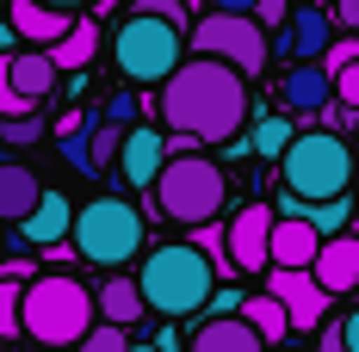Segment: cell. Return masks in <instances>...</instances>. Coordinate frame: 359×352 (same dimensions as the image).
I'll return each mask as SVG.
<instances>
[{"instance_id":"1","label":"cell","mask_w":359,"mask_h":352,"mask_svg":"<svg viewBox=\"0 0 359 352\" xmlns=\"http://www.w3.org/2000/svg\"><path fill=\"white\" fill-rule=\"evenodd\" d=\"M161 124L174 130V155L192 142H229L248 124V74L217 62V56H186L161 80Z\"/></svg>"},{"instance_id":"2","label":"cell","mask_w":359,"mask_h":352,"mask_svg":"<svg viewBox=\"0 0 359 352\" xmlns=\"http://www.w3.org/2000/svg\"><path fill=\"white\" fill-rule=\"evenodd\" d=\"M137 284H143L149 309H155L161 321L205 316V303H211V290H217V266H211V253H205L198 241H161V247L143 253Z\"/></svg>"},{"instance_id":"3","label":"cell","mask_w":359,"mask_h":352,"mask_svg":"<svg viewBox=\"0 0 359 352\" xmlns=\"http://www.w3.org/2000/svg\"><path fill=\"white\" fill-rule=\"evenodd\" d=\"M100 328V297L69 272H43L25 284V334L43 352L56 346H81L87 334Z\"/></svg>"},{"instance_id":"4","label":"cell","mask_w":359,"mask_h":352,"mask_svg":"<svg viewBox=\"0 0 359 352\" xmlns=\"http://www.w3.org/2000/svg\"><path fill=\"white\" fill-rule=\"evenodd\" d=\"M143 211L130 204V198H118V192H100V198H87L81 211H74V229L69 241L74 253L87 260V266H130L137 253H143Z\"/></svg>"},{"instance_id":"5","label":"cell","mask_w":359,"mask_h":352,"mask_svg":"<svg viewBox=\"0 0 359 352\" xmlns=\"http://www.w3.org/2000/svg\"><path fill=\"white\" fill-rule=\"evenodd\" d=\"M223 198H229V179H223V161L198 155V148H180L174 161L161 167V179H155V211L168 216V223H180V229H198V223H217Z\"/></svg>"},{"instance_id":"6","label":"cell","mask_w":359,"mask_h":352,"mask_svg":"<svg viewBox=\"0 0 359 352\" xmlns=\"http://www.w3.org/2000/svg\"><path fill=\"white\" fill-rule=\"evenodd\" d=\"M180 50H186V25L155 19V13H137V6H130V13L118 19V31H111V62H118V74H124L130 87H161V80L186 62Z\"/></svg>"},{"instance_id":"7","label":"cell","mask_w":359,"mask_h":352,"mask_svg":"<svg viewBox=\"0 0 359 352\" xmlns=\"http://www.w3.org/2000/svg\"><path fill=\"white\" fill-rule=\"evenodd\" d=\"M353 174H359V155L334 130H304L279 155V179H285V192H297V198H347Z\"/></svg>"},{"instance_id":"8","label":"cell","mask_w":359,"mask_h":352,"mask_svg":"<svg viewBox=\"0 0 359 352\" xmlns=\"http://www.w3.org/2000/svg\"><path fill=\"white\" fill-rule=\"evenodd\" d=\"M186 43H192V56H217V62H229V69H242V74H260L266 56H273L266 25L254 13H205L186 31Z\"/></svg>"},{"instance_id":"9","label":"cell","mask_w":359,"mask_h":352,"mask_svg":"<svg viewBox=\"0 0 359 352\" xmlns=\"http://www.w3.org/2000/svg\"><path fill=\"white\" fill-rule=\"evenodd\" d=\"M273 223H279L273 204H242V211L223 223V229H229V260H236V272H273Z\"/></svg>"},{"instance_id":"10","label":"cell","mask_w":359,"mask_h":352,"mask_svg":"<svg viewBox=\"0 0 359 352\" xmlns=\"http://www.w3.org/2000/svg\"><path fill=\"white\" fill-rule=\"evenodd\" d=\"M174 161V136L168 130H149V124H130L124 130V148H118V179L130 192H155L161 167Z\"/></svg>"},{"instance_id":"11","label":"cell","mask_w":359,"mask_h":352,"mask_svg":"<svg viewBox=\"0 0 359 352\" xmlns=\"http://www.w3.org/2000/svg\"><path fill=\"white\" fill-rule=\"evenodd\" d=\"M266 290L285 303L291 334L316 328V321H323V309H328V290L316 284V272H291V266H273V272H266Z\"/></svg>"},{"instance_id":"12","label":"cell","mask_w":359,"mask_h":352,"mask_svg":"<svg viewBox=\"0 0 359 352\" xmlns=\"http://www.w3.org/2000/svg\"><path fill=\"white\" fill-rule=\"evenodd\" d=\"M328 43H334V13H323V6H291V19L279 25V56H291V62H323Z\"/></svg>"},{"instance_id":"13","label":"cell","mask_w":359,"mask_h":352,"mask_svg":"<svg viewBox=\"0 0 359 352\" xmlns=\"http://www.w3.org/2000/svg\"><path fill=\"white\" fill-rule=\"evenodd\" d=\"M6 19H13L19 43H37V50L62 43V37H69V25H74V13L50 6V0H6Z\"/></svg>"},{"instance_id":"14","label":"cell","mask_w":359,"mask_h":352,"mask_svg":"<svg viewBox=\"0 0 359 352\" xmlns=\"http://www.w3.org/2000/svg\"><path fill=\"white\" fill-rule=\"evenodd\" d=\"M273 211L310 223L316 235H347V229H353V216H359V204H353V198H297V192H279V204H273Z\"/></svg>"},{"instance_id":"15","label":"cell","mask_w":359,"mask_h":352,"mask_svg":"<svg viewBox=\"0 0 359 352\" xmlns=\"http://www.w3.org/2000/svg\"><path fill=\"white\" fill-rule=\"evenodd\" d=\"M279 99H285V111H297V118L328 111L334 106V74H328L323 62H297V69H285V80H279Z\"/></svg>"},{"instance_id":"16","label":"cell","mask_w":359,"mask_h":352,"mask_svg":"<svg viewBox=\"0 0 359 352\" xmlns=\"http://www.w3.org/2000/svg\"><path fill=\"white\" fill-rule=\"evenodd\" d=\"M186 352H266V340L260 328H248V316H205Z\"/></svg>"},{"instance_id":"17","label":"cell","mask_w":359,"mask_h":352,"mask_svg":"<svg viewBox=\"0 0 359 352\" xmlns=\"http://www.w3.org/2000/svg\"><path fill=\"white\" fill-rule=\"evenodd\" d=\"M310 272H316V284H323L328 297L353 290V284H359V235H353V229H347V235H328Z\"/></svg>"},{"instance_id":"18","label":"cell","mask_w":359,"mask_h":352,"mask_svg":"<svg viewBox=\"0 0 359 352\" xmlns=\"http://www.w3.org/2000/svg\"><path fill=\"white\" fill-rule=\"evenodd\" d=\"M69 229H74V204L62 198V192H43L37 211L19 223V241H25V247H62V241H69Z\"/></svg>"},{"instance_id":"19","label":"cell","mask_w":359,"mask_h":352,"mask_svg":"<svg viewBox=\"0 0 359 352\" xmlns=\"http://www.w3.org/2000/svg\"><path fill=\"white\" fill-rule=\"evenodd\" d=\"M6 74H13V87L32 99V106H43L50 93H56V62H50V50H37V43H19L13 56H6Z\"/></svg>"},{"instance_id":"20","label":"cell","mask_w":359,"mask_h":352,"mask_svg":"<svg viewBox=\"0 0 359 352\" xmlns=\"http://www.w3.org/2000/svg\"><path fill=\"white\" fill-rule=\"evenodd\" d=\"M328 235H316L310 223H297V216H279L273 223V266H291V272H310L316 266V253H323Z\"/></svg>"},{"instance_id":"21","label":"cell","mask_w":359,"mask_h":352,"mask_svg":"<svg viewBox=\"0 0 359 352\" xmlns=\"http://www.w3.org/2000/svg\"><path fill=\"white\" fill-rule=\"evenodd\" d=\"M43 198V185L25 161H0V223H25Z\"/></svg>"},{"instance_id":"22","label":"cell","mask_w":359,"mask_h":352,"mask_svg":"<svg viewBox=\"0 0 359 352\" xmlns=\"http://www.w3.org/2000/svg\"><path fill=\"white\" fill-rule=\"evenodd\" d=\"M143 309H149V297H143V284H137V279H106V284H100V321L137 328Z\"/></svg>"},{"instance_id":"23","label":"cell","mask_w":359,"mask_h":352,"mask_svg":"<svg viewBox=\"0 0 359 352\" xmlns=\"http://www.w3.org/2000/svg\"><path fill=\"white\" fill-rule=\"evenodd\" d=\"M93 56H100V25H93V19H74L69 37H62V43H50V62H56V69H69V74H81Z\"/></svg>"},{"instance_id":"24","label":"cell","mask_w":359,"mask_h":352,"mask_svg":"<svg viewBox=\"0 0 359 352\" xmlns=\"http://www.w3.org/2000/svg\"><path fill=\"white\" fill-rule=\"evenodd\" d=\"M242 316H248V328H260V340H266V346H279V340L291 334V316H285V303H279L273 290L248 297V303H242Z\"/></svg>"},{"instance_id":"25","label":"cell","mask_w":359,"mask_h":352,"mask_svg":"<svg viewBox=\"0 0 359 352\" xmlns=\"http://www.w3.org/2000/svg\"><path fill=\"white\" fill-rule=\"evenodd\" d=\"M25 334V266L0 272V340Z\"/></svg>"},{"instance_id":"26","label":"cell","mask_w":359,"mask_h":352,"mask_svg":"<svg viewBox=\"0 0 359 352\" xmlns=\"http://www.w3.org/2000/svg\"><path fill=\"white\" fill-rule=\"evenodd\" d=\"M248 142H254V155H266V161H279L291 142H297V130H291V118H260L248 130Z\"/></svg>"},{"instance_id":"27","label":"cell","mask_w":359,"mask_h":352,"mask_svg":"<svg viewBox=\"0 0 359 352\" xmlns=\"http://www.w3.org/2000/svg\"><path fill=\"white\" fill-rule=\"evenodd\" d=\"M124 130H130V124H111V118H100V124H93V136H87V148H93V174L118 167V148H124Z\"/></svg>"},{"instance_id":"28","label":"cell","mask_w":359,"mask_h":352,"mask_svg":"<svg viewBox=\"0 0 359 352\" xmlns=\"http://www.w3.org/2000/svg\"><path fill=\"white\" fill-rule=\"evenodd\" d=\"M13 118H37V106L13 87V74H6V56H0V124H13Z\"/></svg>"},{"instance_id":"29","label":"cell","mask_w":359,"mask_h":352,"mask_svg":"<svg viewBox=\"0 0 359 352\" xmlns=\"http://www.w3.org/2000/svg\"><path fill=\"white\" fill-rule=\"evenodd\" d=\"M74 352H130V328H118V321H100V328H93V334H87Z\"/></svg>"},{"instance_id":"30","label":"cell","mask_w":359,"mask_h":352,"mask_svg":"<svg viewBox=\"0 0 359 352\" xmlns=\"http://www.w3.org/2000/svg\"><path fill=\"white\" fill-rule=\"evenodd\" d=\"M353 62H359V37H334V43H328V56H323V69L341 74V69H353Z\"/></svg>"},{"instance_id":"31","label":"cell","mask_w":359,"mask_h":352,"mask_svg":"<svg viewBox=\"0 0 359 352\" xmlns=\"http://www.w3.org/2000/svg\"><path fill=\"white\" fill-rule=\"evenodd\" d=\"M137 111H143V99H137L130 87H124V93H111V99H106V118H111V124H137Z\"/></svg>"},{"instance_id":"32","label":"cell","mask_w":359,"mask_h":352,"mask_svg":"<svg viewBox=\"0 0 359 352\" xmlns=\"http://www.w3.org/2000/svg\"><path fill=\"white\" fill-rule=\"evenodd\" d=\"M242 303H248V297H242L236 284H217V290H211V303H205V309H211V316H242Z\"/></svg>"},{"instance_id":"33","label":"cell","mask_w":359,"mask_h":352,"mask_svg":"<svg viewBox=\"0 0 359 352\" xmlns=\"http://www.w3.org/2000/svg\"><path fill=\"white\" fill-rule=\"evenodd\" d=\"M130 6H137V13H155V19H174V25H186V6H180V0H130ZM186 31H192V25H186Z\"/></svg>"},{"instance_id":"34","label":"cell","mask_w":359,"mask_h":352,"mask_svg":"<svg viewBox=\"0 0 359 352\" xmlns=\"http://www.w3.org/2000/svg\"><path fill=\"white\" fill-rule=\"evenodd\" d=\"M334 99L359 111V62H353V69H341V74H334Z\"/></svg>"},{"instance_id":"35","label":"cell","mask_w":359,"mask_h":352,"mask_svg":"<svg viewBox=\"0 0 359 352\" xmlns=\"http://www.w3.org/2000/svg\"><path fill=\"white\" fill-rule=\"evenodd\" d=\"M0 136H6V142H37V118H13V124H0Z\"/></svg>"},{"instance_id":"36","label":"cell","mask_w":359,"mask_h":352,"mask_svg":"<svg viewBox=\"0 0 359 352\" xmlns=\"http://www.w3.org/2000/svg\"><path fill=\"white\" fill-rule=\"evenodd\" d=\"M334 334H341V346H347V352H359V309H347V316L334 321Z\"/></svg>"},{"instance_id":"37","label":"cell","mask_w":359,"mask_h":352,"mask_svg":"<svg viewBox=\"0 0 359 352\" xmlns=\"http://www.w3.org/2000/svg\"><path fill=\"white\" fill-rule=\"evenodd\" d=\"M254 19H260V25H285V19H291V0H260Z\"/></svg>"},{"instance_id":"38","label":"cell","mask_w":359,"mask_h":352,"mask_svg":"<svg viewBox=\"0 0 359 352\" xmlns=\"http://www.w3.org/2000/svg\"><path fill=\"white\" fill-rule=\"evenodd\" d=\"M334 25L353 31V25H359V0H334Z\"/></svg>"},{"instance_id":"39","label":"cell","mask_w":359,"mask_h":352,"mask_svg":"<svg viewBox=\"0 0 359 352\" xmlns=\"http://www.w3.org/2000/svg\"><path fill=\"white\" fill-rule=\"evenodd\" d=\"M155 346H161V352H186V346H180V328H155Z\"/></svg>"},{"instance_id":"40","label":"cell","mask_w":359,"mask_h":352,"mask_svg":"<svg viewBox=\"0 0 359 352\" xmlns=\"http://www.w3.org/2000/svg\"><path fill=\"white\" fill-rule=\"evenodd\" d=\"M19 50V31H13V19H0V56H13Z\"/></svg>"},{"instance_id":"41","label":"cell","mask_w":359,"mask_h":352,"mask_svg":"<svg viewBox=\"0 0 359 352\" xmlns=\"http://www.w3.org/2000/svg\"><path fill=\"white\" fill-rule=\"evenodd\" d=\"M217 13H260V0H217Z\"/></svg>"},{"instance_id":"42","label":"cell","mask_w":359,"mask_h":352,"mask_svg":"<svg viewBox=\"0 0 359 352\" xmlns=\"http://www.w3.org/2000/svg\"><path fill=\"white\" fill-rule=\"evenodd\" d=\"M316 352H347V346H341V334H334V328H328L323 340H316Z\"/></svg>"},{"instance_id":"43","label":"cell","mask_w":359,"mask_h":352,"mask_svg":"<svg viewBox=\"0 0 359 352\" xmlns=\"http://www.w3.org/2000/svg\"><path fill=\"white\" fill-rule=\"evenodd\" d=\"M50 6H62V13H74V6H87V0H50Z\"/></svg>"},{"instance_id":"44","label":"cell","mask_w":359,"mask_h":352,"mask_svg":"<svg viewBox=\"0 0 359 352\" xmlns=\"http://www.w3.org/2000/svg\"><path fill=\"white\" fill-rule=\"evenodd\" d=\"M93 6H100V13H111V6H124V0H93Z\"/></svg>"},{"instance_id":"45","label":"cell","mask_w":359,"mask_h":352,"mask_svg":"<svg viewBox=\"0 0 359 352\" xmlns=\"http://www.w3.org/2000/svg\"><path fill=\"white\" fill-rule=\"evenodd\" d=\"M130 352H161V346H155V340H149V346H130Z\"/></svg>"},{"instance_id":"46","label":"cell","mask_w":359,"mask_h":352,"mask_svg":"<svg viewBox=\"0 0 359 352\" xmlns=\"http://www.w3.org/2000/svg\"><path fill=\"white\" fill-rule=\"evenodd\" d=\"M353 235H359V216H353Z\"/></svg>"},{"instance_id":"47","label":"cell","mask_w":359,"mask_h":352,"mask_svg":"<svg viewBox=\"0 0 359 352\" xmlns=\"http://www.w3.org/2000/svg\"><path fill=\"white\" fill-rule=\"evenodd\" d=\"M353 155H359V142H353Z\"/></svg>"},{"instance_id":"48","label":"cell","mask_w":359,"mask_h":352,"mask_svg":"<svg viewBox=\"0 0 359 352\" xmlns=\"http://www.w3.org/2000/svg\"><path fill=\"white\" fill-rule=\"evenodd\" d=\"M0 247H6V241H0Z\"/></svg>"}]
</instances>
